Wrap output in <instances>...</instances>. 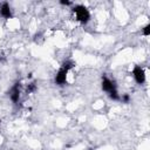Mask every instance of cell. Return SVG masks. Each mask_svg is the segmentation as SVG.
I'll list each match as a JSON object with an SVG mask.
<instances>
[{"label":"cell","mask_w":150,"mask_h":150,"mask_svg":"<svg viewBox=\"0 0 150 150\" xmlns=\"http://www.w3.org/2000/svg\"><path fill=\"white\" fill-rule=\"evenodd\" d=\"M109 96H110V98H112V100H115V101H118V100H120V95H118L117 90H114V91L109 93Z\"/></svg>","instance_id":"cell-8"},{"label":"cell","mask_w":150,"mask_h":150,"mask_svg":"<svg viewBox=\"0 0 150 150\" xmlns=\"http://www.w3.org/2000/svg\"><path fill=\"white\" fill-rule=\"evenodd\" d=\"M73 67V62L71 61H66L62 67L60 68V70L57 71L56 76H55V82L57 84H63L66 83V80H67V74L69 71V69Z\"/></svg>","instance_id":"cell-1"},{"label":"cell","mask_w":150,"mask_h":150,"mask_svg":"<svg viewBox=\"0 0 150 150\" xmlns=\"http://www.w3.org/2000/svg\"><path fill=\"white\" fill-rule=\"evenodd\" d=\"M60 4H61V5H66V6H68V5H71V2H70V1H64V0L60 1Z\"/></svg>","instance_id":"cell-11"},{"label":"cell","mask_w":150,"mask_h":150,"mask_svg":"<svg viewBox=\"0 0 150 150\" xmlns=\"http://www.w3.org/2000/svg\"><path fill=\"white\" fill-rule=\"evenodd\" d=\"M150 34V25H146L144 28H143V35L148 36Z\"/></svg>","instance_id":"cell-9"},{"label":"cell","mask_w":150,"mask_h":150,"mask_svg":"<svg viewBox=\"0 0 150 150\" xmlns=\"http://www.w3.org/2000/svg\"><path fill=\"white\" fill-rule=\"evenodd\" d=\"M0 14L6 18V19H9L12 16V12H11V7L8 5V2H4L0 7Z\"/></svg>","instance_id":"cell-6"},{"label":"cell","mask_w":150,"mask_h":150,"mask_svg":"<svg viewBox=\"0 0 150 150\" xmlns=\"http://www.w3.org/2000/svg\"><path fill=\"white\" fill-rule=\"evenodd\" d=\"M102 89L109 94V93L116 90V86H115V83H114L112 81H110L109 79H107V77L104 76L103 80H102Z\"/></svg>","instance_id":"cell-5"},{"label":"cell","mask_w":150,"mask_h":150,"mask_svg":"<svg viewBox=\"0 0 150 150\" xmlns=\"http://www.w3.org/2000/svg\"><path fill=\"white\" fill-rule=\"evenodd\" d=\"M35 90H36V84H35V82H30V83L27 84V87H26V93H27V94L34 93Z\"/></svg>","instance_id":"cell-7"},{"label":"cell","mask_w":150,"mask_h":150,"mask_svg":"<svg viewBox=\"0 0 150 150\" xmlns=\"http://www.w3.org/2000/svg\"><path fill=\"white\" fill-rule=\"evenodd\" d=\"M20 93H21V86H20V83H15V84L12 87L11 91H9L11 100H12L13 102H18V101H19V97H20Z\"/></svg>","instance_id":"cell-4"},{"label":"cell","mask_w":150,"mask_h":150,"mask_svg":"<svg viewBox=\"0 0 150 150\" xmlns=\"http://www.w3.org/2000/svg\"><path fill=\"white\" fill-rule=\"evenodd\" d=\"M120 100H122V102H124V103H128L130 101V97H129L128 94H124L122 97H120Z\"/></svg>","instance_id":"cell-10"},{"label":"cell","mask_w":150,"mask_h":150,"mask_svg":"<svg viewBox=\"0 0 150 150\" xmlns=\"http://www.w3.org/2000/svg\"><path fill=\"white\" fill-rule=\"evenodd\" d=\"M132 74H134L135 81L138 84L144 83V81H145V73H144V70H143V68L141 66H135V68L132 70Z\"/></svg>","instance_id":"cell-3"},{"label":"cell","mask_w":150,"mask_h":150,"mask_svg":"<svg viewBox=\"0 0 150 150\" xmlns=\"http://www.w3.org/2000/svg\"><path fill=\"white\" fill-rule=\"evenodd\" d=\"M73 12H74L76 19H77L79 21L83 22V23L87 22V21L90 19L89 11H88L84 6H82V5H77V6H75V7L73 8Z\"/></svg>","instance_id":"cell-2"}]
</instances>
